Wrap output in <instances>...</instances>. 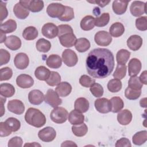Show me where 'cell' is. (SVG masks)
I'll return each instance as SVG.
<instances>
[{
  "label": "cell",
  "instance_id": "cell-24",
  "mask_svg": "<svg viewBox=\"0 0 147 147\" xmlns=\"http://www.w3.org/2000/svg\"><path fill=\"white\" fill-rule=\"evenodd\" d=\"M68 118L69 122L73 125L81 124L84 121V116L83 114L76 110H73L69 113Z\"/></svg>",
  "mask_w": 147,
  "mask_h": 147
},
{
  "label": "cell",
  "instance_id": "cell-45",
  "mask_svg": "<svg viewBox=\"0 0 147 147\" xmlns=\"http://www.w3.org/2000/svg\"><path fill=\"white\" fill-rule=\"evenodd\" d=\"M5 122L9 126L13 132L17 131L21 127V123L20 121L14 117L8 118Z\"/></svg>",
  "mask_w": 147,
  "mask_h": 147
},
{
  "label": "cell",
  "instance_id": "cell-14",
  "mask_svg": "<svg viewBox=\"0 0 147 147\" xmlns=\"http://www.w3.org/2000/svg\"><path fill=\"white\" fill-rule=\"evenodd\" d=\"M8 110L16 114H22L25 110V106L22 101L18 99L9 100L7 103Z\"/></svg>",
  "mask_w": 147,
  "mask_h": 147
},
{
  "label": "cell",
  "instance_id": "cell-16",
  "mask_svg": "<svg viewBox=\"0 0 147 147\" xmlns=\"http://www.w3.org/2000/svg\"><path fill=\"white\" fill-rule=\"evenodd\" d=\"M14 63L18 69H24L28 66L29 59L26 54L24 53H18L14 57Z\"/></svg>",
  "mask_w": 147,
  "mask_h": 147
},
{
  "label": "cell",
  "instance_id": "cell-7",
  "mask_svg": "<svg viewBox=\"0 0 147 147\" xmlns=\"http://www.w3.org/2000/svg\"><path fill=\"white\" fill-rule=\"evenodd\" d=\"M96 44L99 46L106 47L110 44L112 41V37L106 31L101 30L98 32L94 37Z\"/></svg>",
  "mask_w": 147,
  "mask_h": 147
},
{
  "label": "cell",
  "instance_id": "cell-31",
  "mask_svg": "<svg viewBox=\"0 0 147 147\" xmlns=\"http://www.w3.org/2000/svg\"><path fill=\"white\" fill-rule=\"evenodd\" d=\"M50 74L51 71L49 69L44 66L38 67L34 71V75L36 78L37 79L42 81H45L47 80Z\"/></svg>",
  "mask_w": 147,
  "mask_h": 147
},
{
  "label": "cell",
  "instance_id": "cell-21",
  "mask_svg": "<svg viewBox=\"0 0 147 147\" xmlns=\"http://www.w3.org/2000/svg\"><path fill=\"white\" fill-rule=\"evenodd\" d=\"M72 91V86L67 82H60L56 87L55 91L59 96L65 97L70 94Z\"/></svg>",
  "mask_w": 147,
  "mask_h": 147
},
{
  "label": "cell",
  "instance_id": "cell-1",
  "mask_svg": "<svg viewBox=\"0 0 147 147\" xmlns=\"http://www.w3.org/2000/svg\"><path fill=\"white\" fill-rule=\"evenodd\" d=\"M114 58L112 52L106 48H96L90 52L86 59L88 74L94 78L107 77L113 71Z\"/></svg>",
  "mask_w": 147,
  "mask_h": 147
},
{
  "label": "cell",
  "instance_id": "cell-30",
  "mask_svg": "<svg viewBox=\"0 0 147 147\" xmlns=\"http://www.w3.org/2000/svg\"><path fill=\"white\" fill-rule=\"evenodd\" d=\"M15 93V88L9 83H2L0 85V94L5 98L11 97Z\"/></svg>",
  "mask_w": 147,
  "mask_h": 147
},
{
  "label": "cell",
  "instance_id": "cell-56",
  "mask_svg": "<svg viewBox=\"0 0 147 147\" xmlns=\"http://www.w3.org/2000/svg\"><path fill=\"white\" fill-rule=\"evenodd\" d=\"M0 13H1V21L2 22L8 16V11L6 9V3H4L2 1L0 2Z\"/></svg>",
  "mask_w": 147,
  "mask_h": 147
},
{
  "label": "cell",
  "instance_id": "cell-4",
  "mask_svg": "<svg viewBox=\"0 0 147 147\" xmlns=\"http://www.w3.org/2000/svg\"><path fill=\"white\" fill-rule=\"evenodd\" d=\"M68 116L67 110L63 107H55L50 114L51 120L56 123H63L65 122Z\"/></svg>",
  "mask_w": 147,
  "mask_h": 147
},
{
  "label": "cell",
  "instance_id": "cell-46",
  "mask_svg": "<svg viewBox=\"0 0 147 147\" xmlns=\"http://www.w3.org/2000/svg\"><path fill=\"white\" fill-rule=\"evenodd\" d=\"M74 18V11L72 7L66 6L64 13L59 18V20L61 21H69Z\"/></svg>",
  "mask_w": 147,
  "mask_h": 147
},
{
  "label": "cell",
  "instance_id": "cell-49",
  "mask_svg": "<svg viewBox=\"0 0 147 147\" xmlns=\"http://www.w3.org/2000/svg\"><path fill=\"white\" fill-rule=\"evenodd\" d=\"M13 75L12 69L9 67H4L0 70V80H7L10 79Z\"/></svg>",
  "mask_w": 147,
  "mask_h": 147
},
{
  "label": "cell",
  "instance_id": "cell-35",
  "mask_svg": "<svg viewBox=\"0 0 147 147\" xmlns=\"http://www.w3.org/2000/svg\"><path fill=\"white\" fill-rule=\"evenodd\" d=\"M111 106V111L113 113H118L120 111L123 107L124 103L123 100L119 96H114L110 100Z\"/></svg>",
  "mask_w": 147,
  "mask_h": 147
},
{
  "label": "cell",
  "instance_id": "cell-38",
  "mask_svg": "<svg viewBox=\"0 0 147 147\" xmlns=\"http://www.w3.org/2000/svg\"><path fill=\"white\" fill-rule=\"evenodd\" d=\"M36 47L38 51L46 53L50 50L51 48V44L48 40L44 38H40L36 42Z\"/></svg>",
  "mask_w": 147,
  "mask_h": 147
},
{
  "label": "cell",
  "instance_id": "cell-63",
  "mask_svg": "<svg viewBox=\"0 0 147 147\" xmlns=\"http://www.w3.org/2000/svg\"><path fill=\"white\" fill-rule=\"evenodd\" d=\"M41 146V145L39 144L36 143V142H33V143H30V144H25L24 145V146Z\"/></svg>",
  "mask_w": 147,
  "mask_h": 147
},
{
  "label": "cell",
  "instance_id": "cell-22",
  "mask_svg": "<svg viewBox=\"0 0 147 147\" xmlns=\"http://www.w3.org/2000/svg\"><path fill=\"white\" fill-rule=\"evenodd\" d=\"M132 119V114L127 109H124L119 111L117 115V120L119 124L127 125L130 123Z\"/></svg>",
  "mask_w": 147,
  "mask_h": 147
},
{
  "label": "cell",
  "instance_id": "cell-37",
  "mask_svg": "<svg viewBox=\"0 0 147 147\" xmlns=\"http://www.w3.org/2000/svg\"><path fill=\"white\" fill-rule=\"evenodd\" d=\"M147 140V131L146 130L140 131L136 133L132 138L134 144L136 145H141Z\"/></svg>",
  "mask_w": 147,
  "mask_h": 147
},
{
  "label": "cell",
  "instance_id": "cell-11",
  "mask_svg": "<svg viewBox=\"0 0 147 147\" xmlns=\"http://www.w3.org/2000/svg\"><path fill=\"white\" fill-rule=\"evenodd\" d=\"M131 14L134 17H140L146 13V3L135 1L132 2L130 7Z\"/></svg>",
  "mask_w": 147,
  "mask_h": 147
},
{
  "label": "cell",
  "instance_id": "cell-44",
  "mask_svg": "<svg viewBox=\"0 0 147 147\" xmlns=\"http://www.w3.org/2000/svg\"><path fill=\"white\" fill-rule=\"evenodd\" d=\"M126 74V66L125 64H117L116 69L113 74V77L115 79L121 80L122 79Z\"/></svg>",
  "mask_w": 147,
  "mask_h": 147
},
{
  "label": "cell",
  "instance_id": "cell-32",
  "mask_svg": "<svg viewBox=\"0 0 147 147\" xmlns=\"http://www.w3.org/2000/svg\"><path fill=\"white\" fill-rule=\"evenodd\" d=\"M38 32L34 26H28L22 32V37L26 40H33L38 36Z\"/></svg>",
  "mask_w": 147,
  "mask_h": 147
},
{
  "label": "cell",
  "instance_id": "cell-57",
  "mask_svg": "<svg viewBox=\"0 0 147 147\" xmlns=\"http://www.w3.org/2000/svg\"><path fill=\"white\" fill-rule=\"evenodd\" d=\"M88 2L92 3H96L99 6L103 7H105V6L107 5L110 2V1H92V2L89 1Z\"/></svg>",
  "mask_w": 147,
  "mask_h": 147
},
{
  "label": "cell",
  "instance_id": "cell-60",
  "mask_svg": "<svg viewBox=\"0 0 147 147\" xmlns=\"http://www.w3.org/2000/svg\"><path fill=\"white\" fill-rule=\"evenodd\" d=\"M6 102V98L4 97V98H3V96H2L1 98V106H2V109H1V117L3 116L4 113H5V109H3V103H5Z\"/></svg>",
  "mask_w": 147,
  "mask_h": 147
},
{
  "label": "cell",
  "instance_id": "cell-47",
  "mask_svg": "<svg viewBox=\"0 0 147 147\" xmlns=\"http://www.w3.org/2000/svg\"><path fill=\"white\" fill-rule=\"evenodd\" d=\"M143 84L141 82L139 78L137 76H131L128 82V87L133 89L141 90Z\"/></svg>",
  "mask_w": 147,
  "mask_h": 147
},
{
  "label": "cell",
  "instance_id": "cell-2",
  "mask_svg": "<svg viewBox=\"0 0 147 147\" xmlns=\"http://www.w3.org/2000/svg\"><path fill=\"white\" fill-rule=\"evenodd\" d=\"M58 37L61 45L64 47H72L75 44L76 37L74 34L73 29L69 25H60L58 26Z\"/></svg>",
  "mask_w": 147,
  "mask_h": 147
},
{
  "label": "cell",
  "instance_id": "cell-5",
  "mask_svg": "<svg viewBox=\"0 0 147 147\" xmlns=\"http://www.w3.org/2000/svg\"><path fill=\"white\" fill-rule=\"evenodd\" d=\"M65 6L59 3H53L49 4L47 8L48 15L52 18H59L64 13Z\"/></svg>",
  "mask_w": 147,
  "mask_h": 147
},
{
  "label": "cell",
  "instance_id": "cell-54",
  "mask_svg": "<svg viewBox=\"0 0 147 147\" xmlns=\"http://www.w3.org/2000/svg\"><path fill=\"white\" fill-rule=\"evenodd\" d=\"M23 141L20 137H14L11 138L8 142L7 146L9 147H21L22 146Z\"/></svg>",
  "mask_w": 147,
  "mask_h": 147
},
{
  "label": "cell",
  "instance_id": "cell-40",
  "mask_svg": "<svg viewBox=\"0 0 147 147\" xmlns=\"http://www.w3.org/2000/svg\"><path fill=\"white\" fill-rule=\"evenodd\" d=\"M45 82L47 84L50 86H55L60 83L61 76L58 72L55 71H51V74Z\"/></svg>",
  "mask_w": 147,
  "mask_h": 147
},
{
  "label": "cell",
  "instance_id": "cell-34",
  "mask_svg": "<svg viewBox=\"0 0 147 147\" xmlns=\"http://www.w3.org/2000/svg\"><path fill=\"white\" fill-rule=\"evenodd\" d=\"M17 28V23L15 20L10 19L1 24V31L4 33H12Z\"/></svg>",
  "mask_w": 147,
  "mask_h": 147
},
{
  "label": "cell",
  "instance_id": "cell-8",
  "mask_svg": "<svg viewBox=\"0 0 147 147\" xmlns=\"http://www.w3.org/2000/svg\"><path fill=\"white\" fill-rule=\"evenodd\" d=\"M62 60L64 63L68 67H73L78 63V57L74 51L67 49L62 53Z\"/></svg>",
  "mask_w": 147,
  "mask_h": 147
},
{
  "label": "cell",
  "instance_id": "cell-23",
  "mask_svg": "<svg viewBox=\"0 0 147 147\" xmlns=\"http://www.w3.org/2000/svg\"><path fill=\"white\" fill-rule=\"evenodd\" d=\"M129 1H113L112 8L115 14L122 15L126 11Z\"/></svg>",
  "mask_w": 147,
  "mask_h": 147
},
{
  "label": "cell",
  "instance_id": "cell-36",
  "mask_svg": "<svg viewBox=\"0 0 147 147\" xmlns=\"http://www.w3.org/2000/svg\"><path fill=\"white\" fill-rule=\"evenodd\" d=\"M130 56V52L124 49L119 50L116 55V60L118 64H125Z\"/></svg>",
  "mask_w": 147,
  "mask_h": 147
},
{
  "label": "cell",
  "instance_id": "cell-9",
  "mask_svg": "<svg viewBox=\"0 0 147 147\" xmlns=\"http://www.w3.org/2000/svg\"><path fill=\"white\" fill-rule=\"evenodd\" d=\"M19 2L28 10L33 13L39 12L44 8V2L42 1H20Z\"/></svg>",
  "mask_w": 147,
  "mask_h": 147
},
{
  "label": "cell",
  "instance_id": "cell-18",
  "mask_svg": "<svg viewBox=\"0 0 147 147\" xmlns=\"http://www.w3.org/2000/svg\"><path fill=\"white\" fill-rule=\"evenodd\" d=\"M142 67L141 63L137 58L131 59L128 64V73L129 75L131 76H136L139 74Z\"/></svg>",
  "mask_w": 147,
  "mask_h": 147
},
{
  "label": "cell",
  "instance_id": "cell-10",
  "mask_svg": "<svg viewBox=\"0 0 147 147\" xmlns=\"http://www.w3.org/2000/svg\"><path fill=\"white\" fill-rule=\"evenodd\" d=\"M38 136L40 140L44 142H51L55 138L56 132L52 127L47 126L38 131Z\"/></svg>",
  "mask_w": 147,
  "mask_h": 147
},
{
  "label": "cell",
  "instance_id": "cell-62",
  "mask_svg": "<svg viewBox=\"0 0 147 147\" xmlns=\"http://www.w3.org/2000/svg\"><path fill=\"white\" fill-rule=\"evenodd\" d=\"M6 35H5V33H4L3 32H2V31H1V41L0 42L1 43H2L3 42H5L6 40Z\"/></svg>",
  "mask_w": 147,
  "mask_h": 147
},
{
  "label": "cell",
  "instance_id": "cell-20",
  "mask_svg": "<svg viewBox=\"0 0 147 147\" xmlns=\"http://www.w3.org/2000/svg\"><path fill=\"white\" fill-rule=\"evenodd\" d=\"M5 44L9 49L16 51L20 48L21 46V41L20 38L16 36L11 35L7 37L5 41Z\"/></svg>",
  "mask_w": 147,
  "mask_h": 147
},
{
  "label": "cell",
  "instance_id": "cell-33",
  "mask_svg": "<svg viewBox=\"0 0 147 147\" xmlns=\"http://www.w3.org/2000/svg\"><path fill=\"white\" fill-rule=\"evenodd\" d=\"M75 49L79 52H85L90 48V42L86 38H80L77 39L75 44Z\"/></svg>",
  "mask_w": 147,
  "mask_h": 147
},
{
  "label": "cell",
  "instance_id": "cell-43",
  "mask_svg": "<svg viewBox=\"0 0 147 147\" xmlns=\"http://www.w3.org/2000/svg\"><path fill=\"white\" fill-rule=\"evenodd\" d=\"M109 20V14L108 13H104L99 17L95 18V25L98 27H103L108 24Z\"/></svg>",
  "mask_w": 147,
  "mask_h": 147
},
{
  "label": "cell",
  "instance_id": "cell-58",
  "mask_svg": "<svg viewBox=\"0 0 147 147\" xmlns=\"http://www.w3.org/2000/svg\"><path fill=\"white\" fill-rule=\"evenodd\" d=\"M146 71H144V72H142V74H141L139 79L141 81V82L142 84H147V82H146Z\"/></svg>",
  "mask_w": 147,
  "mask_h": 147
},
{
  "label": "cell",
  "instance_id": "cell-26",
  "mask_svg": "<svg viewBox=\"0 0 147 147\" xmlns=\"http://www.w3.org/2000/svg\"><path fill=\"white\" fill-rule=\"evenodd\" d=\"M89 102L87 99L85 98H78L74 103V107L75 110L83 113H86L88 111L89 109Z\"/></svg>",
  "mask_w": 147,
  "mask_h": 147
},
{
  "label": "cell",
  "instance_id": "cell-12",
  "mask_svg": "<svg viewBox=\"0 0 147 147\" xmlns=\"http://www.w3.org/2000/svg\"><path fill=\"white\" fill-rule=\"evenodd\" d=\"M96 110L102 114L108 113L111 111V106L110 100L105 98H99L95 100L94 103Z\"/></svg>",
  "mask_w": 147,
  "mask_h": 147
},
{
  "label": "cell",
  "instance_id": "cell-48",
  "mask_svg": "<svg viewBox=\"0 0 147 147\" xmlns=\"http://www.w3.org/2000/svg\"><path fill=\"white\" fill-rule=\"evenodd\" d=\"M90 90L91 94L95 97H96V98L102 96L103 95V92H104L102 86L100 84L96 83H94L90 87Z\"/></svg>",
  "mask_w": 147,
  "mask_h": 147
},
{
  "label": "cell",
  "instance_id": "cell-28",
  "mask_svg": "<svg viewBox=\"0 0 147 147\" xmlns=\"http://www.w3.org/2000/svg\"><path fill=\"white\" fill-rule=\"evenodd\" d=\"M46 64L51 68H59L62 64V60L57 55H51L46 60Z\"/></svg>",
  "mask_w": 147,
  "mask_h": 147
},
{
  "label": "cell",
  "instance_id": "cell-53",
  "mask_svg": "<svg viewBox=\"0 0 147 147\" xmlns=\"http://www.w3.org/2000/svg\"><path fill=\"white\" fill-rule=\"evenodd\" d=\"M11 132H13L12 130L5 122L0 123V136L1 137L8 136Z\"/></svg>",
  "mask_w": 147,
  "mask_h": 147
},
{
  "label": "cell",
  "instance_id": "cell-27",
  "mask_svg": "<svg viewBox=\"0 0 147 147\" xmlns=\"http://www.w3.org/2000/svg\"><path fill=\"white\" fill-rule=\"evenodd\" d=\"M125 32V28L122 24L117 22L112 24L109 29V33L114 37L121 36Z\"/></svg>",
  "mask_w": 147,
  "mask_h": 147
},
{
  "label": "cell",
  "instance_id": "cell-42",
  "mask_svg": "<svg viewBox=\"0 0 147 147\" xmlns=\"http://www.w3.org/2000/svg\"><path fill=\"white\" fill-rule=\"evenodd\" d=\"M141 94V90H136L127 87L125 91V97L129 100H136Z\"/></svg>",
  "mask_w": 147,
  "mask_h": 147
},
{
  "label": "cell",
  "instance_id": "cell-25",
  "mask_svg": "<svg viewBox=\"0 0 147 147\" xmlns=\"http://www.w3.org/2000/svg\"><path fill=\"white\" fill-rule=\"evenodd\" d=\"M13 12L15 16L19 19H25L29 14V11L23 6L20 2L17 3L13 7Z\"/></svg>",
  "mask_w": 147,
  "mask_h": 147
},
{
  "label": "cell",
  "instance_id": "cell-15",
  "mask_svg": "<svg viewBox=\"0 0 147 147\" xmlns=\"http://www.w3.org/2000/svg\"><path fill=\"white\" fill-rule=\"evenodd\" d=\"M17 85L22 88H28L34 84L33 79L29 75L21 74L16 79Z\"/></svg>",
  "mask_w": 147,
  "mask_h": 147
},
{
  "label": "cell",
  "instance_id": "cell-51",
  "mask_svg": "<svg viewBox=\"0 0 147 147\" xmlns=\"http://www.w3.org/2000/svg\"><path fill=\"white\" fill-rule=\"evenodd\" d=\"M136 26L141 31H145L147 29V17L143 16L139 17L136 20Z\"/></svg>",
  "mask_w": 147,
  "mask_h": 147
},
{
  "label": "cell",
  "instance_id": "cell-19",
  "mask_svg": "<svg viewBox=\"0 0 147 147\" xmlns=\"http://www.w3.org/2000/svg\"><path fill=\"white\" fill-rule=\"evenodd\" d=\"M142 44V38L138 35H132L127 40V45L133 51H138Z\"/></svg>",
  "mask_w": 147,
  "mask_h": 147
},
{
  "label": "cell",
  "instance_id": "cell-50",
  "mask_svg": "<svg viewBox=\"0 0 147 147\" xmlns=\"http://www.w3.org/2000/svg\"><path fill=\"white\" fill-rule=\"evenodd\" d=\"M79 83L84 87H90L95 83V80L86 75H83L79 79Z\"/></svg>",
  "mask_w": 147,
  "mask_h": 147
},
{
  "label": "cell",
  "instance_id": "cell-29",
  "mask_svg": "<svg viewBox=\"0 0 147 147\" xmlns=\"http://www.w3.org/2000/svg\"><path fill=\"white\" fill-rule=\"evenodd\" d=\"M80 25L82 29L83 30H90L94 28L95 18L92 16H86L82 18Z\"/></svg>",
  "mask_w": 147,
  "mask_h": 147
},
{
  "label": "cell",
  "instance_id": "cell-41",
  "mask_svg": "<svg viewBox=\"0 0 147 147\" xmlns=\"http://www.w3.org/2000/svg\"><path fill=\"white\" fill-rule=\"evenodd\" d=\"M107 88L111 92H117L122 88V83L120 80L117 79H111L107 83Z\"/></svg>",
  "mask_w": 147,
  "mask_h": 147
},
{
  "label": "cell",
  "instance_id": "cell-39",
  "mask_svg": "<svg viewBox=\"0 0 147 147\" xmlns=\"http://www.w3.org/2000/svg\"><path fill=\"white\" fill-rule=\"evenodd\" d=\"M72 131L75 136L77 137H83L87 134L88 127L85 123H82L79 125H73Z\"/></svg>",
  "mask_w": 147,
  "mask_h": 147
},
{
  "label": "cell",
  "instance_id": "cell-61",
  "mask_svg": "<svg viewBox=\"0 0 147 147\" xmlns=\"http://www.w3.org/2000/svg\"><path fill=\"white\" fill-rule=\"evenodd\" d=\"M146 98H145L141 99L140 100V106L142 107H146Z\"/></svg>",
  "mask_w": 147,
  "mask_h": 147
},
{
  "label": "cell",
  "instance_id": "cell-59",
  "mask_svg": "<svg viewBox=\"0 0 147 147\" xmlns=\"http://www.w3.org/2000/svg\"><path fill=\"white\" fill-rule=\"evenodd\" d=\"M77 146V145L74 143V142L71 141H65L62 143L61 146Z\"/></svg>",
  "mask_w": 147,
  "mask_h": 147
},
{
  "label": "cell",
  "instance_id": "cell-52",
  "mask_svg": "<svg viewBox=\"0 0 147 147\" xmlns=\"http://www.w3.org/2000/svg\"><path fill=\"white\" fill-rule=\"evenodd\" d=\"M10 59V55L8 51L5 49H0V65L8 63Z\"/></svg>",
  "mask_w": 147,
  "mask_h": 147
},
{
  "label": "cell",
  "instance_id": "cell-13",
  "mask_svg": "<svg viewBox=\"0 0 147 147\" xmlns=\"http://www.w3.org/2000/svg\"><path fill=\"white\" fill-rule=\"evenodd\" d=\"M41 32L44 36L48 38L52 39L58 35V27L53 23L48 22L44 24L41 29Z\"/></svg>",
  "mask_w": 147,
  "mask_h": 147
},
{
  "label": "cell",
  "instance_id": "cell-3",
  "mask_svg": "<svg viewBox=\"0 0 147 147\" xmlns=\"http://www.w3.org/2000/svg\"><path fill=\"white\" fill-rule=\"evenodd\" d=\"M25 121L30 125L35 127H41L46 123V118L44 114L38 109L29 108L25 115Z\"/></svg>",
  "mask_w": 147,
  "mask_h": 147
},
{
  "label": "cell",
  "instance_id": "cell-55",
  "mask_svg": "<svg viewBox=\"0 0 147 147\" xmlns=\"http://www.w3.org/2000/svg\"><path fill=\"white\" fill-rule=\"evenodd\" d=\"M131 146V145L130 140L126 138H121V139L118 140L115 144L116 147H130Z\"/></svg>",
  "mask_w": 147,
  "mask_h": 147
},
{
  "label": "cell",
  "instance_id": "cell-17",
  "mask_svg": "<svg viewBox=\"0 0 147 147\" xmlns=\"http://www.w3.org/2000/svg\"><path fill=\"white\" fill-rule=\"evenodd\" d=\"M29 102L34 105H39L42 103L44 99V94L38 90H33L28 94Z\"/></svg>",
  "mask_w": 147,
  "mask_h": 147
},
{
  "label": "cell",
  "instance_id": "cell-6",
  "mask_svg": "<svg viewBox=\"0 0 147 147\" xmlns=\"http://www.w3.org/2000/svg\"><path fill=\"white\" fill-rule=\"evenodd\" d=\"M44 100L52 107H56L60 105L62 100L59 98V95L52 89H49L44 96Z\"/></svg>",
  "mask_w": 147,
  "mask_h": 147
}]
</instances>
